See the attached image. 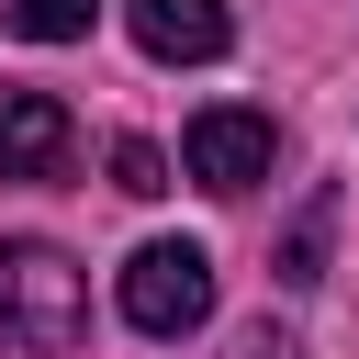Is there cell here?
Instances as JSON below:
<instances>
[{"label": "cell", "instance_id": "7a4b0ae2", "mask_svg": "<svg viewBox=\"0 0 359 359\" xmlns=\"http://www.w3.org/2000/svg\"><path fill=\"white\" fill-rule=\"evenodd\" d=\"M112 303H123V325H135V337H191V325L213 314V258H202L191 236H157V247H135V258H123Z\"/></svg>", "mask_w": 359, "mask_h": 359}, {"label": "cell", "instance_id": "277c9868", "mask_svg": "<svg viewBox=\"0 0 359 359\" xmlns=\"http://www.w3.org/2000/svg\"><path fill=\"white\" fill-rule=\"evenodd\" d=\"M67 146H79V123L56 90H0V180H45V168H67Z\"/></svg>", "mask_w": 359, "mask_h": 359}, {"label": "cell", "instance_id": "52a82bcc", "mask_svg": "<svg viewBox=\"0 0 359 359\" xmlns=\"http://www.w3.org/2000/svg\"><path fill=\"white\" fill-rule=\"evenodd\" d=\"M112 191H135V202H157V191H168V157H157L146 135H123V146H112Z\"/></svg>", "mask_w": 359, "mask_h": 359}, {"label": "cell", "instance_id": "3957f363", "mask_svg": "<svg viewBox=\"0 0 359 359\" xmlns=\"http://www.w3.org/2000/svg\"><path fill=\"white\" fill-rule=\"evenodd\" d=\"M180 168H191L202 191H224V202H236V191H258V180H269V112L213 101V112L180 135Z\"/></svg>", "mask_w": 359, "mask_h": 359}, {"label": "cell", "instance_id": "6da1fadb", "mask_svg": "<svg viewBox=\"0 0 359 359\" xmlns=\"http://www.w3.org/2000/svg\"><path fill=\"white\" fill-rule=\"evenodd\" d=\"M79 325H90V280L67 269V247H0V348H79Z\"/></svg>", "mask_w": 359, "mask_h": 359}, {"label": "cell", "instance_id": "5b68a950", "mask_svg": "<svg viewBox=\"0 0 359 359\" xmlns=\"http://www.w3.org/2000/svg\"><path fill=\"white\" fill-rule=\"evenodd\" d=\"M123 22H135V45L157 56V67H202V56H224V0H123Z\"/></svg>", "mask_w": 359, "mask_h": 359}, {"label": "cell", "instance_id": "8992f818", "mask_svg": "<svg viewBox=\"0 0 359 359\" xmlns=\"http://www.w3.org/2000/svg\"><path fill=\"white\" fill-rule=\"evenodd\" d=\"M0 22H11L22 45H79V34L101 22V0H0Z\"/></svg>", "mask_w": 359, "mask_h": 359}]
</instances>
